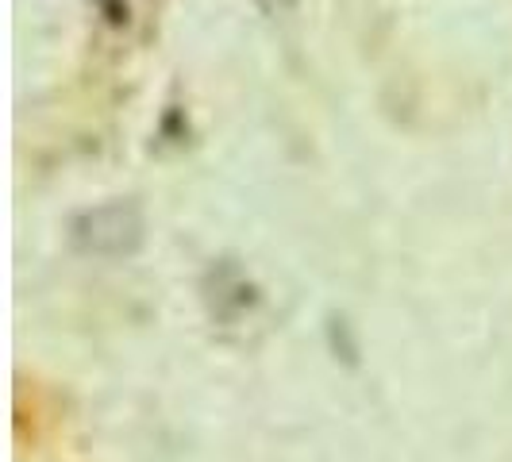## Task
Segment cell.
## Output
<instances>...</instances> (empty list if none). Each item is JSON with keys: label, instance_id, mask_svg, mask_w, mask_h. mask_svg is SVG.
I'll return each mask as SVG.
<instances>
[{"label": "cell", "instance_id": "cell-3", "mask_svg": "<svg viewBox=\"0 0 512 462\" xmlns=\"http://www.w3.org/2000/svg\"><path fill=\"white\" fill-rule=\"evenodd\" d=\"M285 4H297V0H285Z\"/></svg>", "mask_w": 512, "mask_h": 462}, {"label": "cell", "instance_id": "cell-1", "mask_svg": "<svg viewBox=\"0 0 512 462\" xmlns=\"http://www.w3.org/2000/svg\"><path fill=\"white\" fill-rule=\"evenodd\" d=\"M70 247L81 255L97 258H128L143 247L147 220L135 201H108V205L85 208L70 220Z\"/></svg>", "mask_w": 512, "mask_h": 462}, {"label": "cell", "instance_id": "cell-2", "mask_svg": "<svg viewBox=\"0 0 512 462\" xmlns=\"http://www.w3.org/2000/svg\"><path fill=\"white\" fill-rule=\"evenodd\" d=\"M97 4H101L104 20H108L112 27L128 24V4H124V0H97Z\"/></svg>", "mask_w": 512, "mask_h": 462}]
</instances>
